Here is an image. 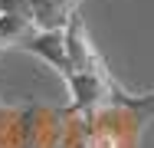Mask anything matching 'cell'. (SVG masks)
Instances as JSON below:
<instances>
[{"label":"cell","instance_id":"obj_1","mask_svg":"<svg viewBox=\"0 0 154 148\" xmlns=\"http://www.w3.org/2000/svg\"><path fill=\"white\" fill-rule=\"evenodd\" d=\"M79 0H0V13H23L36 30H62Z\"/></svg>","mask_w":154,"mask_h":148},{"label":"cell","instance_id":"obj_2","mask_svg":"<svg viewBox=\"0 0 154 148\" xmlns=\"http://www.w3.org/2000/svg\"><path fill=\"white\" fill-rule=\"evenodd\" d=\"M33 30V23L23 13H0V53L3 50H17L20 40Z\"/></svg>","mask_w":154,"mask_h":148}]
</instances>
